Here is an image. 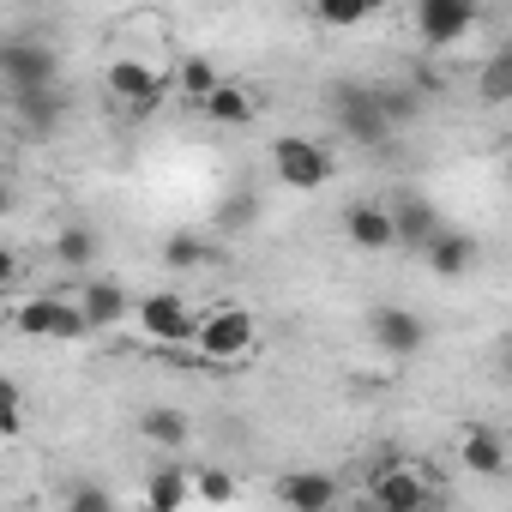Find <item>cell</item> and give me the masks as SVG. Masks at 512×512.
Masks as SVG:
<instances>
[{
	"label": "cell",
	"mask_w": 512,
	"mask_h": 512,
	"mask_svg": "<svg viewBox=\"0 0 512 512\" xmlns=\"http://www.w3.org/2000/svg\"><path fill=\"white\" fill-rule=\"evenodd\" d=\"M332 121H338V133H344L350 145H386V139H392L386 103H380V91H368V85H338V91H332Z\"/></svg>",
	"instance_id": "3957f363"
},
{
	"label": "cell",
	"mask_w": 512,
	"mask_h": 512,
	"mask_svg": "<svg viewBox=\"0 0 512 512\" xmlns=\"http://www.w3.org/2000/svg\"><path fill=\"white\" fill-rule=\"evenodd\" d=\"M205 115H211L217 127H247V121H253V97H247L241 85H229V79H223V85L211 91V103H205Z\"/></svg>",
	"instance_id": "ffe728a7"
},
{
	"label": "cell",
	"mask_w": 512,
	"mask_h": 512,
	"mask_svg": "<svg viewBox=\"0 0 512 512\" xmlns=\"http://www.w3.org/2000/svg\"><path fill=\"white\" fill-rule=\"evenodd\" d=\"M13 326L25 332V338H55V344H79V338H91V320H85V308L79 302H67V296H31V302H19L13 308Z\"/></svg>",
	"instance_id": "7a4b0ae2"
},
{
	"label": "cell",
	"mask_w": 512,
	"mask_h": 512,
	"mask_svg": "<svg viewBox=\"0 0 512 512\" xmlns=\"http://www.w3.org/2000/svg\"><path fill=\"white\" fill-rule=\"evenodd\" d=\"M217 217H223V223H247V217H253V199H229Z\"/></svg>",
	"instance_id": "f546056e"
},
{
	"label": "cell",
	"mask_w": 512,
	"mask_h": 512,
	"mask_svg": "<svg viewBox=\"0 0 512 512\" xmlns=\"http://www.w3.org/2000/svg\"><path fill=\"white\" fill-rule=\"evenodd\" d=\"M368 512H380V506H368Z\"/></svg>",
	"instance_id": "1f68e13d"
},
{
	"label": "cell",
	"mask_w": 512,
	"mask_h": 512,
	"mask_svg": "<svg viewBox=\"0 0 512 512\" xmlns=\"http://www.w3.org/2000/svg\"><path fill=\"white\" fill-rule=\"evenodd\" d=\"M187 500H193V470L163 464V470L145 476V506H151V512H181Z\"/></svg>",
	"instance_id": "e0dca14e"
},
{
	"label": "cell",
	"mask_w": 512,
	"mask_h": 512,
	"mask_svg": "<svg viewBox=\"0 0 512 512\" xmlns=\"http://www.w3.org/2000/svg\"><path fill=\"white\" fill-rule=\"evenodd\" d=\"M253 338H260V326H253L247 308H211V314H199L193 350L211 356V362H241L253 350Z\"/></svg>",
	"instance_id": "277c9868"
},
{
	"label": "cell",
	"mask_w": 512,
	"mask_h": 512,
	"mask_svg": "<svg viewBox=\"0 0 512 512\" xmlns=\"http://www.w3.org/2000/svg\"><path fill=\"white\" fill-rule=\"evenodd\" d=\"M139 332L157 338V344H193L199 320H193V308H187L175 290H151V296L139 302Z\"/></svg>",
	"instance_id": "ba28073f"
},
{
	"label": "cell",
	"mask_w": 512,
	"mask_h": 512,
	"mask_svg": "<svg viewBox=\"0 0 512 512\" xmlns=\"http://www.w3.org/2000/svg\"><path fill=\"white\" fill-rule=\"evenodd\" d=\"M163 260H169L175 272H193V266H205V241H193V235H169V241H163Z\"/></svg>",
	"instance_id": "484cf974"
},
{
	"label": "cell",
	"mask_w": 512,
	"mask_h": 512,
	"mask_svg": "<svg viewBox=\"0 0 512 512\" xmlns=\"http://www.w3.org/2000/svg\"><path fill=\"white\" fill-rule=\"evenodd\" d=\"M506 49H512V43H506Z\"/></svg>",
	"instance_id": "d6a6232c"
},
{
	"label": "cell",
	"mask_w": 512,
	"mask_h": 512,
	"mask_svg": "<svg viewBox=\"0 0 512 512\" xmlns=\"http://www.w3.org/2000/svg\"><path fill=\"white\" fill-rule=\"evenodd\" d=\"M368 0H320L314 7V19L326 25V31H356V25H368Z\"/></svg>",
	"instance_id": "603a6c76"
},
{
	"label": "cell",
	"mask_w": 512,
	"mask_h": 512,
	"mask_svg": "<svg viewBox=\"0 0 512 512\" xmlns=\"http://www.w3.org/2000/svg\"><path fill=\"white\" fill-rule=\"evenodd\" d=\"M139 434L151 440V446H187L193 440V422H187V410H175V404H151L145 416H139Z\"/></svg>",
	"instance_id": "ac0fdd59"
},
{
	"label": "cell",
	"mask_w": 512,
	"mask_h": 512,
	"mask_svg": "<svg viewBox=\"0 0 512 512\" xmlns=\"http://www.w3.org/2000/svg\"><path fill=\"white\" fill-rule=\"evenodd\" d=\"M0 434H25V398H19L13 380L0 386Z\"/></svg>",
	"instance_id": "4316f807"
},
{
	"label": "cell",
	"mask_w": 512,
	"mask_h": 512,
	"mask_svg": "<svg viewBox=\"0 0 512 512\" xmlns=\"http://www.w3.org/2000/svg\"><path fill=\"white\" fill-rule=\"evenodd\" d=\"M482 103H512V49H500L488 67H482Z\"/></svg>",
	"instance_id": "cb8c5ba5"
},
{
	"label": "cell",
	"mask_w": 512,
	"mask_h": 512,
	"mask_svg": "<svg viewBox=\"0 0 512 512\" xmlns=\"http://www.w3.org/2000/svg\"><path fill=\"white\" fill-rule=\"evenodd\" d=\"M79 308H85L91 332H109V326H121V320L133 314V302H127V290H121L115 278H91L85 296H79Z\"/></svg>",
	"instance_id": "9a60e30c"
},
{
	"label": "cell",
	"mask_w": 512,
	"mask_h": 512,
	"mask_svg": "<svg viewBox=\"0 0 512 512\" xmlns=\"http://www.w3.org/2000/svg\"><path fill=\"white\" fill-rule=\"evenodd\" d=\"M380 103H386V121L398 127V121H410L416 109H422V97L416 91H380Z\"/></svg>",
	"instance_id": "f1b7e54d"
},
{
	"label": "cell",
	"mask_w": 512,
	"mask_h": 512,
	"mask_svg": "<svg viewBox=\"0 0 512 512\" xmlns=\"http://www.w3.org/2000/svg\"><path fill=\"white\" fill-rule=\"evenodd\" d=\"M458 458H464V470H470V476H500V470L512 464V440H506V434H494V428H464Z\"/></svg>",
	"instance_id": "5bb4252c"
},
{
	"label": "cell",
	"mask_w": 512,
	"mask_h": 512,
	"mask_svg": "<svg viewBox=\"0 0 512 512\" xmlns=\"http://www.w3.org/2000/svg\"><path fill=\"white\" fill-rule=\"evenodd\" d=\"M97 247H103V235H97V229L67 223V229L55 235V260H61V266H73V272H91V266H97Z\"/></svg>",
	"instance_id": "d6986e66"
},
{
	"label": "cell",
	"mask_w": 512,
	"mask_h": 512,
	"mask_svg": "<svg viewBox=\"0 0 512 512\" xmlns=\"http://www.w3.org/2000/svg\"><path fill=\"white\" fill-rule=\"evenodd\" d=\"M217 85H223V79H217V67H211L205 55H187V61H181V97H193V103L205 109Z\"/></svg>",
	"instance_id": "44dd1931"
},
{
	"label": "cell",
	"mask_w": 512,
	"mask_h": 512,
	"mask_svg": "<svg viewBox=\"0 0 512 512\" xmlns=\"http://www.w3.org/2000/svg\"><path fill=\"white\" fill-rule=\"evenodd\" d=\"M392 223H398V247H422L428 253V241L440 235V217H434V205L422 199V193H398L392 199Z\"/></svg>",
	"instance_id": "4fadbf2b"
},
{
	"label": "cell",
	"mask_w": 512,
	"mask_h": 512,
	"mask_svg": "<svg viewBox=\"0 0 512 512\" xmlns=\"http://www.w3.org/2000/svg\"><path fill=\"white\" fill-rule=\"evenodd\" d=\"M470 266H476V235L440 229V235L428 241V272H434V278H464Z\"/></svg>",
	"instance_id": "2e32d148"
},
{
	"label": "cell",
	"mask_w": 512,
	"mask_h": 512,
	"mask_svg": "<svg viewBox=\"0 0 512 512\" xmlns=\"http://www.w3.org/2000/svg\"><path fill=\"white\" fill-rule=\"evenodd\" d=\"M368 494L380 512H434V482L416 464H380L368 476Z\"/></svg>",
	"instance_id": "5b68a950"
},
{
	"label": "cell",
	"mask_w": 512,
	"mask_h": 512,
	"mask_svg": "<svg viewBox=\"0 0 512 512\" xmlns=\"http://www.w3.org/2000/svg\"><path fill=\"white\" fill-rule=\"evenodd\" d=\"M278 500L290 512H332L338 506V476H326V470H284L278 476Z\"/></svg>",
	"instance_id": "8fae6325"
},
{
	"label": "cell",
	"mask_w": 512,
	"mask_h": 512,
	"mask_svg": "<svg viewBox=\"0 0 512 512\" xmlns=\"http://www.w3.org/2000/svg\"><path fill=\"white\" fill-rule=\"evenodd\" d=\"M500 169H506V181H512V139H506V163H500Z\"/></svg>",
	"instance_id": "4dcf8cb0"
},
{
	"label": "cell",
	"mask_w": 512,
	"mask_h": 512,
	"mask_svg": "<svg viewBox=\"0 0 512 512\" xmlns=\"http://www.w3.org/2000/svg\"><path fill=\"white\" fill-rule=\"evenodd\" d=\"M272 169H278V181H284L290 193H320V187L338 175V157H332L320 139L290 133V139H278V145H272Z\"/></svg>",
	"instance_id": "6da1fadb"
},
{
	"label": "cell",
	"mask_w": 512,
	"mask_h": 512,
	"mask_svg": "<svg viewBox=\"0 0 512 512\" xmlns=\"http://www.w3.org/2000/svg\"><path fill=\"white\" fill-rule=\"evenodd\" d=\"M374 344H380L386 356H416V350L428 344V320H422L416 308H380V314H374Z\"/></svg>",
	"instance_id": "7c38bea8"
},
{
	"label": "cell",
	"mask_w": 512,
	"mask_h": 512,
	"mask_svg": "<svg viewBox=\"0 0 512 512\" xmlns=\"http://www.w3.org/2000/svg\"><path fill=\"white\" fill-rule=\"evenodd\" d=\"M13 115H19L25 127H37V133H49V127L61 121V97H55V91H31V97H13Z\"/></svg>",
	"instance_id": "7402d4cb"
},
{
	"label": "cell",
	"mask_w": 512,
	"mask_h": 512,
	"mask_svg": "<svg viewBox=\"0 0 512 512\" xmlns=\"http://www.w3.org/2000/svg\"><path fill=\"white\" fill-rule=\"evenodd\" d=\"M193 494L211 500V506H229V500H235V476L217 470V464H211V470H193Z\"/></svg>",
	"instance_id": "d4e9b609"
},
{
	"label": "cell",
	"mask_w": 512,
	"mask_h": 512,
	"mask_svg": "<svg viewBox=\"0 0 512 512\" xmlns=\"http://www.w3.org/2000/svg\"><path fill=\"white\" fill-rule=\"evenodd\" d=\"M344 241H350L356 253H386V247H398L392 205H380V199H356V205L344 211Z\"/></svg>",
	"instance_id": "30bf717a"
},
{
	"label": "cell",
	"mask_w": 512,
	"mask_h": 512,
	"mask_svg": "<svg viewBox=\"0 0 512 512\" xmlns=\"http://www.w3.org/2000/svg\"><path fill=\"white\" fill-rule=\"evenodd\" d=\"M0 73H7V91L13 97H31V91H55V49L49 43H7L0 49Z\"/></svg>",
	"instance_id": "8992f818"
},
{
	"label": "cell",
	"mask_w": 512,
	"mask_h": 512,
	"mask_svg": "<svg viewBox=\"0 0 512 512\" xmlns=\"http://www.w3.org/2000/svg\"><path fill=\"white\" fill-rule=\"evenodd\" d=\"M470 31H476V7H470V0H422V7H416V37L428 49H452Z\"/></svg>",
	"instance_id": "9c48e42d"
},
{
	"label": "cell",
	"mask_w": 512,
	"mask_h": 512,
	"mask_svg": "<svg viewBox=\"0 0 512 512\" xmlns=\"http://www.w3.org/2000/svg\"><path fill=\"white\" fill-rule=\"evenodd\" d=\"M103 85H109V97H121L127 109H139V115H151L163 97H169V79L157 73V67H145V61H133V55H121V61H109V73H103Z\"/></svg>",
	"instance_id": "52a82bcc"
},
{
	"label": "cell",
	"mask_w": 512,
	"mask_h": 512,
	"mask_svg": "<svg viewBox=\"0 0 512 512\" xmlns=\"http://www.w3.org/2000/svg\"><path fill=\"white\" fill-rule=\"evenodd\" d=\"M61 512H115V500H109L97 482H79V488L67 494V506H61Z\"/></svg>",
	"instance_id": "83f0119b"
}]
</instances>
